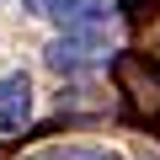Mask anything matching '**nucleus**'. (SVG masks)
I'll list each match as a JSON object with an SVG mask.
<instances>
[{
	"label": "nucleus",
	"mask_w": 160,
	"mask_h": 160,
	"mask_svg": "<svg viewBox=\"0 0 160 160\" xmlns=\"http://www.w3.org/2000/svg\"><path fill=\"white\" fill-rule=\"evenodd\" d=\"M43 16H53L64 32H107L112 27V6L107 0H48Z\"/></svg>",
	"instance_id": "obj_3"
},
{
	"label": "nucleus",
	"mask_w": 160,
	"mask_h": 160,
	"mask_svg": "<svg viewBox=\"0 0 160 160\" xmlns=\"http://www.w3.org/2000/svg\"><path fill=\"white\" fill-rule=\"evenodd\" d=\"M32 123V80L16 69L0 80V133H22Z\"/></svg>",
	"instance_id": "obj_4"
},
{
	"label": "nucleus",
	"mask_w": 160,
	"mask_h": 160,
	"mask_svg": "<svg viewBox=\"0 0 160 160\" xmlns=\"http://www.w3.org/2000/svg\"><path fill=\"white\" fill-rule=\"evenodd\" d=\"M107 32H64L59 43H48V69L59 75H80L91 64H107Z\"/></svg>",
	"instance_id": "obj_2"
},
{
	"label": "nucleus",
	"mask_w": 160,
	"mask_h": 160,
	"mask_svg": "<svg viewBox=\"0 0 160 160\" xmlns=\"http://www.w3.org/2000/svg\"><path fill=\"white\" fill-rule=\"evenodd\" d=\"M112 86L133 128L160 139V53H112Z\"/></svg>",
	"instance_id": "obj_1"
},
{
	"label": "nucleus",
	"mask_w": 160,
	"mask_h": 160,
	"mask_svg": "<svg viewBox=\"0 0 160 160\" xmlns=\"http://www.w3.org/2000/svg\"><path fill=\"white\" fill-rule=\"evenodd\" d=\"M118 11H128V22H149V16H160V0H123Z\"/></svg>",
	"instance_id": "obj_6"
},
{
	"label": "nucleus",
	"mask_w": 160,
	"mask_h": 160,
	"mask_svg": "<svg viewBox=\"0 0 160 160\" xmlns=\"http://www.w3.org/2000/svg\"><path fill=\"white\" fill-rule=\"evenodd\" d=\"M27 6H32V11H43V6H48V0H27Z\"/></svg>",
	"instance_id": "obj_7"
},
{
	"label": "nucleus",
	"mask_w": 160,
	"mask_h": 160,
	"mask_svg": "<svg viewBox=\"0 0 160 160\" xmlns=\"http://www.w3.org/2000/svg\"><path fill=\"white\" fill-rule=\"evenodd\" d=\"M22 160H123V155L107 149V144H38Z\"/></svg>",
	"instance_id": "obj_5"
}]
</instances>
